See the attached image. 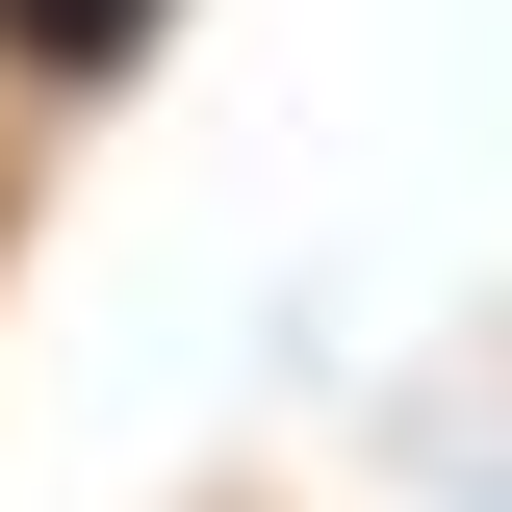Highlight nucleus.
I'll return each mask as SVG.
<instances>
[{"label":"nucleus","instance_id":"nucleus-1","mask_svg":"<svg viewBox=\"0 0 512 512\" xmlns=\"http://www.w3.org/2000/svg\"><path fill=\"white\" fill-rule=\"evenodd\" d=\"M154 52V0H0V103L52 128V103H103V77Z\"/></svg>","mask_w":512,"mask_h":512}]
</instances>
